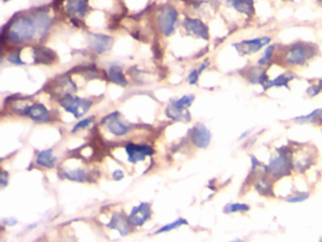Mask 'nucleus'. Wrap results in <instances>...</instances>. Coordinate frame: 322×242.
Masks as SVG:
<instances>
[{"instance_id":"20","label":"nucleus","mask_w":322,"mask_h":242,"mask_svg":"<svg viewBox=\"0 0 322 242\" xmlns=\"http://www.w3.org/2000/svg\"><path fill=\"white\" fill-rule=\"evenodd\" d=\"M109 79L113 83H115L120 86H126L128 81L123 74L122 68L118 65H112L108 71Z\"/></svg>"},{"instance_id":"40","label":"nucleus","mask_w":322,"mask_h":242,"mask_svg":"<svg viewBox=\"0 0 322 242\" xmlns=\"http://www.w3.org/2000/svg\"><path fill=\"white\" fill-rule=\"evenodd\" d=\"M321 242H322V241H321Z\"/></svg>"},{"instance_id":"25","label":"nucleus","mask_w":322,"mask_h":242,"mask_svg":"<svg viewBox=\"0 0 322 242\" xmlns=\"http://www.w3.org/2000/svg\"><path fill=\"white\" fill-rule=\"evenodd\" d=\"M195 99V97L193 95H187V96H184L179 99H172L171 100V104L175 105L178 108H182V109H187L188 107H190L193 103Z\"/></svg>"},{"instance_id":"17","label":"nucleus","mask_w":322,"mask_h":242,"mask_svg":"<svg viewBox=\"0 0 322 242\" xmlns=\"http://www.w3.org/2000/svg\"><path fill=\"white\" fill-rule=\"evenodd\" d=\"M36 163H37V165H39L41 167L47 168H52L56 166L57 158L55 156H53L52 149H44V150H42L38 153Z\"/></svg>"},{"instance_id":"24","label":"nucleus","mask_w":322,"mask_h":242,"mask_svg":"<svg viewBox=\"0 0 322 242\" xmlns=\"http://www.w3.org/2000/svg\"><path fill=\"white\" fill-rule=\"evenodd\" d=\"M64 175L68 180L74 181V182H83L86 180V177H87L86 172L81 168L68 170V171L64 172Z\"/></svg>"},{"instance_id":"30","label":"nucleus","mask_w":322,"mask_h":242,"mask_svg":"<svg viewBox=\"0 0 322 242\" xmlns=\"http://www.w3.org/2000/svg\"><path fill=\"white\" fill-rule=\"evenodd\" d=\"M93 120H94V117H87V118H84L83 120L78 121L77 124L73 127L72 131H73V132H76V131L79 130L87 128L88 126H90V125L92 124Z\"/></svg>"},{"instance_id":"27","label":"nucleus","mask_w":322,"mask_h":242,"mask_svg":"<svg viewBox=\"0 0 322 242\" xmlns=\"http://www.w3.org/2000/svg\"><path fill=\"white\" fill-rule=\"evenodd\" d=\"M187 224H188V223L186 222V220H184V219H182V218H181V219H178L177 221H175V222L172 223H169L168 225L162 227V228L159 229L155 234L164 233V232H169V231H171V230H173V229H176V228L181 227V226L183 225H187Z\"/></svg>"},{"instance_id":"35","label":"nucleus","mask_w":322,"mask_h":242,"mask_svg":"<svg viewBox=\"0 0 322 242\" xmlns=\"http://www.w3.org/2000/svg\"><path fill=\"white\" fill-rule=\"evenodd\" d=\"M316 86H317V88H318V91H319L320 93L322 92V80L319 81L318 84H316Z\"/></svg>"},{"instance_id":"6","label":"nucleus","mask_w":322,"mask_h":242,"mask_svg":"<svg viewBox=\"0 0 322 242\" xmlns=\"http://www.w3.org/2000/svg\"><path fill=\"white\" fill-rule=\"evenodd\" d=\"M269 37H259L250 40H244L240 43L233 44L232 47L241 55H251L261 50L265 46L270 43Z\"/></svg>"},{"instance_id":"37","label":"nucleus","mask_w":322,"mask_h":242,"mask_svg":"<svg viewBox=\"0 0 322 242\" xmlns=\"http://www.w3.org/2000/svg\"><path fill=\"white\" fill-rule=\"evenodd\" d=\"M245 242L243 240H240V239H237V240H234V241H231V242Z\"/></svg>"},{"instance_id":"4","label":"nucleus","mask_w":322,"mask_h":242,"mask_svg":"<svg viewBox=\"0 0 322 242\" xmlns=\"http://www.w3.org/2000/svg\"><path fill=\"white\" fill-rule=\"evenodd\" d=\"M60 104L66 112L72 113L76 118L83 116L92 107V101L90 99L73 97L70 94L61 97Z\"/></svg>"},{"instance_id":"32","label":"nucleus","mask_w":322,"mask_h":242,"mask_svg":"<svg viewBox=\"0 0 322 242\" xmlns=\"http://www.w3.org/2000/svg\"><path fill=\"white\" fill-rule=\"evenodd\" d=\"M309 195L303 192V193H299L298 195H295V196H291L290 198L287 199V202L288 203H293V204H296V203H302L303 201H305L308 199Z\"/></svg>"},{"instance_id":"3","label":"nucleus","mask_w":322,"mask_h":242,"mask_svg":"<svg viewBox=\"0 0 322 242\" xmlns=\"http://www.w3.org/2000/svg\"><path fill=\"white\" fill-rule=\"evenodd\" d=\"M315 49L313 46H309L304 43H298L292 45L289 49L285 51L284 62L289 65H303L308 60L314 57Z\"/></svg>"},{"instance_id":"26","label":"nucleus","mask_w":322,"mask_h":242,"mask_svg":"<svg viewBox=\"0 0 322 242\" xmlns=\"http://www.w3.org/2000/svg\"><path fill=\"white\" fill-rule=\"evenodd\" d=\"M250 207L246 204H228L224 207V213L226 214H233V213H245L248 212Z\"/></svg>"},{"instance_id":"10","label":"nucleus","mask_w":322,"mask_h":242,"mask_svg":"<svg viewBox=\"0 0 322 242\" xmlns=\"http://www.w3.org/2000/svg\"><path fill=\"white\" fill-rule=\"evenodd\" d=\"M152 209L151 205L142 203L138 206H135L128 218V222L131 225L142 226L151 218Z\"/></svg>"},{"instance_id":"2","label":"nucleus","mask_w":322,"mask_h":242,"mask_svg":"<svg viewBox=\"0 0 322 242\" xmlns=\"http://www.w3.org/2000/svg\"><path fill=\"white\" fill-rule=\"evenodd\" d=\"M288 147H282L278 151V156L271 158L267 167H265L266 173L275 178L289 175L291 171L292 162L290 150Z\"/></svg>"},{"instance_id":"7","label":"nucleus","mask_w":322,"mask_h":242,"mask_svg":"<svg viewBox=\"0 0 322 242\" xmlns=\"http://www.w3.org/2000/svg\"><path fill=\"white\" fill-rule=\"evenodd\" d=\"M190 137L193 144L196 147L200 149H206L210 145L212 134L205 125L198 123L190 130Z\"/></svg>"},{"instance_id":"38","label":"nucleus","mask_w":322,"mask_h":242,"mask_svg":"<svg viewBox=\"0 0 322 242\" xmlns=\"http://www.w3.org/2000/svg\"><path fill=\"white\" fill-rule=\"evenodd\" d=\"M2 1H3V2H5V3H6V2H10V1H12V0H2Z\"/></svg>"},{"instance_id":"15","label":"nucleus","mask_w":322,"mask_h":242,"mask_svg":"<svg viewBox=\"0 0 322 242\" xmlns=\"http://www.w3.org/2000/svg\"><path fill=\"white\" fill-rule=\"evenodd\" d=\"M33 20L36 26L37 31V36L41 37L48 31V29L51 27L52 24V18L50 15L46 12H41L38 15L34 16Z\"/></svg>"},{"instance_id":"18","label":"nucleus","mask_w":322,"mask_h":242,"mask_svg":"<svg viewBox=\"0 0 322 242\" xmlns=\"http://www.w3.org/2000/svg\"><path fill=\"white\" fill-rule=\"evenodd\" d=\"M167 115L172 120H177V121H184L188 122L190 120V113L187 111V109H182L178 108L173 104H170L168 106L166 110Z\"/></svg>"},{"instance_id":"23","label":"nucleus","mask_w":322,"mask_h":242,"mask_svg":"<svg viewBox=\"0 0 322 242\" xmlns=\"http://www.w3.org/2000/svg\"><path fill=\"white\" fill-rule=\"evenodd\" d=\"M54 52L50 51L49 49H44V48H40V49H36L33 51V55H34V60L39 62V63H44V64H47L49 62H52L54 59Z\"/></svg>"},{"instance_id":"39","label":"nucleus","mask_w":322,"mask_h":242,"mask_svg":"<svg viewBox=\"0 0 322 242\" xmlns=\"http://www.w3.org/2000/svg\"><path fill=\"white\" fill-rule=\"evenodd\" d=\"M319 1H321V2L322 3V0H319Z\"/></svg>"},{"instance_id":"13","label":"nucleus","mask_w":322,"mask_h":242,"mask_svg":"<svg viewBox=\"0 0 322 242\" xmlns=\"http://www.w3.org/2000/svg\"><path fill=\"white\" fill-rule=\"evenodd\" d=\"M103 123H106V127L110 132L115 136H123L129 132V127L119 119V113H112L105 117Z\"/></svg>"},{"instance_id":"11","label":"nucleus","mask_w":322,"mask_h":242,"mask_svg":"<svg viewBox=\"0 0 322 242\" xmlns=\"http://www.w3.org/2000/svg\"><path fill=\"white\" fill-rule=\"evenodd\" d=\"M126 151L128 153V160L133 164L143 161L147 156L153 154V149L148 145H138L130 143L126 146Z\"/></svg>"},{"instance_id":"34","label":"nucleus","mask_w":322,"mask_h":242,"mask_svg":"<svg viewBox=\"0 0 322 242\" xmlns=\"http://www.w3.org/2000/svg\"><path fill=\"white\" fill-rule=\"evenodd\" d=\"M123 177H124V174H123V172L121 170H115V171L114 172V179L115 181H119V180H121Z\"/></svg>"},{"instance_id":"29","label":"nucleus","mask_w":322,"mask_h":242,"mask_svg":"<svg viewBox=\"0 0 322 242\" xmlns=\"http://www.w3.org/2000/svg\"><path fill=\"white\" fill-rule=\"evenodd\" d=\"M256 188L257 190L260 191V193L263 195H269L268 191L271 190V187L268 186V182L265 179H261L257 184H256Z\"/></svg>"},{"instance_id":"14","label":"nucleus","mask_w":322,"mask_h":242,"mask_svg":"<svg viewBox=\"0 0 322 242\" xmlns=\"http://www.w3.org/2000/svg\"><path fill=\"white\" fill-rule=\"evenodd\" d=\"M88 1L89 0H67V14L75 19L82 18L88 11Z\"/></svg>"},{"instance_id":"8","label":"nucleus","mask_w":322,"mask_h":242,"mask_svg":"<svg viewBox=\"0 0 322 242\" xmlns=\"http://www.w3.org/2000/svg\"><path fill=\"white\" fill-rule=\"evenodd\" d=\"M24 115L29 116L31 119L36 122L46 123L50 121V113L47 111L46 106L40 103H34L31 105H26L20 111Z\"/></svg>"},{"instance_id":"19","label":"nucleus","mask_w":322,"mask_h":242,"mask_svg":"<svg viewBox=\"0 0 322 242\" xmlns=\"http://www.w3.org/2000/svg\"><path fill=\"white\" fill-rule=\"evenodd\" d=\"M129 224H130L129 222L124 219V217L121 214L115 213L114 215L112 221L110 222V223H108L107 226L109 228L118 230L122 236H126L129 233Z\"/></svg>"},{"instance_id":"28","label":"nucleus","mask_w":322,"mask_h":242,"mask_svg":"<svg viewBox=\"0 0 322 242\" xmlns=\"http://www.w3.org/2000/svg\"><path fill=\"white\" fill-rule=\"evenodd\" d=\"M274 51H275V46L274 45H271V46H269L267 49H265V51L264 53V56L262 57L261 59L259 60V62H258L259 65H268V63L272 60Z\"/></svg>"},{"instance_id":"9","label":"nucleus","mask_w":322,"mask_h":242,"mask_svg":"<svg viewBox=\"0 0 322 242\" xmlns=\"http://www.w3.org/2000/svg\"><path fill=\"white\" fill-rule=\"evenodd\" d=\"M184 28L185 31L198 38L209 39V29L200 19L186 17L184 21Z\"/></svg>"},{"instance_id":"1","label":"nucleus","mask_w":322,"mask_h":242,"mask_svg":"<svg viewBox=\"0 0 322 242\" xmlns=\"http://www.w3.org/2000/svg\"><path fill=\"white\" fill-rule=\"evenodd\" d=\"M37 36L33 17H17L7 30V39L13 44H23Z\"/></svg>"},{"instance_id":"12","label":"nucleus","mask_w":322,"mask_h":242,"mask_svg":"<svg viewBox=\"0 0 322 242\" xmlns=\"http://www.w3.org/2000/svg\"><path fill=\"white\" fill-rule=\"evenodd\" d=\"M88 44L95 52L102 54L112 49L114 40L112 37L101 33H91L88 37Z\"/></svg>"},{"instance_id":"22","label":"nucleus","mask_w":322,"mask_h":242,"mask_svg":"<svg viewBox=\"0 0 322 242\" xmlns=\"http://www.w3.org/2000/svg\"><path fill=\"white\" fill-rule=\"evenodd\" d=\"M294 120L298 123H316L322 124V109H316L315 111L308 113L306 115H301L295 117Z\"/></svg>"},{"instance_id":"31","label":"nucleus","mask_w":322,"mask_h":242,"mask_svg":"<svg viewBox=\"0 0 322 242\" xmlns=\"http://www.w3.org/2000/svg\"><path fill=\"white\" fill-rule=\"evenodd\" d=\"M7 60H8L11 64H14V65H25V63H24V62L22 61V59H21V53H20V52H14V53H12V54L7 58Z\"/></svg>"},{"instance_id":"5","label":"nucleus","mask_w":322,"mask_h":242,"mask_svg":"<svg viewBox=\"0 0 322 242\" xmlns=\"http://www.w3.org/2000/svg\"><path fill=\"white\" fill-rule=\"evenodd\" d=\"M177 20H178L177 11L171 6L164 7L161 10L158 17V25L160 32L165 36L171 35L175 30V25L177 23Z\"/></svg>"},{"instance_id":"16","label":"nucleus","mask_w":322,"mask_h":242,"mask_svg":"<svg viewBox=\"0 0 322 242\" xmlns=\"http://www.w3.org/2000/svg\"><path fill=\"white\" fill-rule=\"evenodd\" d=\"M230 6L238 13L246 17H253L254 15V2L253 0H228Z\"/></svg>"},{"instance_id":"36","label":"nucleus","mask_w":322,"mask_h":242,"mask_svg":"<svg viewBox=\"0 0 322 242\" xmlns=\"http://www.w3.org/2000/svg\"><path fill=\"white\" fill-rule=\"evenodd\" d=\"M13 220H14V219H9L8 221H5V223H6L8 225H15V224H16V223H17V222H13V223H12V221H13Z\"/></svg>"},{"instance_id":"33","label":"nucleus","mask_w":322,"mask_h":242,"mask_svg":"<svg viewBox=\"0 0 322 242\" xmlns=\"http://www.w3.org/2000/svg\"><path fill=\"white\" fill-rule=\"evenodd\" d=\"M200 72L198 69H194L190 72V74L188 75V81H189V84L191 85H194L196 84L198 81H199V78H200Z\"/></svg>"},{"instance_id":"21","label":"nucleus","mask_w":322,"mask_h":242,"mask_svg":"<svg viewBox=\"0 0 322 242\" xmlns=\"http://www.w3.org/2000/svg\"><path fill=\"white\" fill-rule=\"evenodd\" d=\"M294 79H295V75L290 72L281 74L277 77L276 79L268 81L265 91L271 87H287L288 88V83L293 81Z\"/></svg>"}]
</instances>
